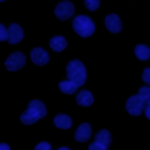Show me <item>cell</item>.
<instances>
[{
	"label": "cell",
	"mask_w": 150,
	"mask_h": 150,
	"mask_svg": "<svg viewBox=\"0 0 150 150\" xmlns=\"http://www.w3.org/2000/svg\"><path fill=\"white\" fill-rule=\"evenodd\" d=\"M46 115H47V108L45 103L40 100H33L28 103L27 109L21 114L20 121L26 125H30L38 122L40 118L45 117Z\"/></svg>",
	"instance_id": "1"
},
{
	"label": "cell",
	"mask_w": 150,
	"mask_h": 150,
	"mask_svg": "<svg viewBox=\"0 0 150 150\" xmlns=\"http://www.w3.org/2000/svg\"><path fill=\"white\" fill-rule=\"evenodd\" d=\"M66 73L68 76V80L75 82L79 87L84 84L87 79V71L83 63L79 60H71L66 68Z\"/></svg>",
	"instance_id": "2"
},
{
	"label": "cell",
	"mask_w": 150,
	"mask_h": 150,
	"mask_svg": "<svg viewBox=\"0 0 150 150\" xmlns=\"http://www.w3.org/2000/svg\"><path fill=\"white\" fill-rule=\"evenodd\" d=\"M73 29L81 38H89L95 32V23L87 15H77L73 20Z\"/></svg>",
	"instance_id": "3"
},
{
	"label": "cell",
	"mask_w": 150,
	"mask_h": 150,
	"mask_svg": "<svg viewBox=\"0 0 150 150\" xmlns=\"http://www.w3.org/2000/svg\"><path fill=\"white\" fill-rule=\"evenodd\" d=\"M145 105L146 103L142 100V97L137 94V95H132L130 96L128 100H127V103H125V109L127 111L132 115V116H139L144 109H145Z\"/></svg>",
	"instance_id": "4"
},
{
	"label": "cell",
	"mask_w": 150,
	"mask_h": 150,
	"mask_svg": "<svg viewBox=\"0 0 150 150\" xmlns=\"http://www.w3.org/2000/svg\"><path fill=\"white\" fill-rule=\"evenodd\" d=\"M25 64H26V56L21 52H14V53H12L6 59V61H5V66H6L7 70H11V71L19 70Z\"/></svg>",
	"instance_id": "5"
},
{
	"label": "cell",
	"mask_w": 150,
	"mask_h": 150,
	"mask_svg": "<svg viewBox=\"0 0 150 150\" xmlns=\"http://www.w3.org/2000/svg\"><path fill=\"white\" fill-rule=\"evenodd\" d=\"M74 12H75L74 5L70 1H62L54 9L55 15L60 20H67V19H69L74 14Z\"/></svg>",
	"instance_id": "6"
},
{
	"label": "cell",
	"mask_w": 150,
	"mask_h": 150,
	"mask_svg": "<svg viewBox=\"0 0 150 150\" xmlns=\"http://www.w3.org/2000/svg\"><path fill=\"white\" fill-rule=\"evenodd\" d=\"M7 32H8L7 41H8L11 45L19 43V42L23 39V30H22V28H21L18 23H12V25L7 28Z\"/></svg>",
	"instance_id": "7"
},
{
	"label": "cell",
	"mask_w": 150,
	"mask_h": 150,
	"mask_svg": "<svg viewBox=\"0 0 150 150\" xmlns=\"http://www.w3.org/2000/svg\"><path fill=\"white\" fill-rule=\"evenodd\" d=\"M30 59H32L33 63H35L36 66H45L49 61V55L43 48L35 47L30 52Z\"/></svg>",
	"instance_id": "8"
},
{
	"label": "cell",
	"mask_w": 150,
	"mask_h": 150,
	"mask_svg": "<svg viewBox=\"0 0 150 150\" xmlns=\"http://www.w3.org/2000/svg\"><path fill=\"white\" fill-rule=\"evenodd\" d=\"M104 23H105V27L108 28V30L111 32V33H118L122 29L121 19L116 14H109V15H107L105 19H104Z\"/></svg>",
	"instance_id": "9"
},
{
	"label": "cell",
	"mask_w": 150,
	"mask_h": 150,
	"mask_svg": "<svg viewBox=\"0 0 150 150\" xmlns=\"http://www.w3.org/2000/svg\"><path fill=\"white\" fill-rule=\"evenodd\" d=\"M75 139L77 142H86L89 139V137L91 136V127L89 123H82L77 127L76 131H75Z\"/></svg>",
	"instance_id": "10"
},
{
	"label": "cell",
	"mask_w": 150,
	"mask_h": 150,
	"mask_svg": "<svg viewBox=\"0 0 150 150\" xmlns=\"http://www.w3.org/2000/svg\"><path fill=\"white\" fill-rule=\"evenodd\" d=\"M76 102L82 107H89L94 103V96L89 90H81L76 96Z\"/></svg>",
	"instance_id": "11"
},
{
	"label": "cell",
	"mask_w": 150,
	"mask_h": 150,
	"mask_svg": "<svg viewBox=\"0 0 150 150\" xmlns=\"http://www.w3.org/2000/svg\"><path fill=\"white\" fill-rule=\"evenodd\" d=\"M54 124H55V127H57L60 129H69L73 124V121H71L70 116H68L66 114H57L54 117Z\"/></svg>",
	"instance_id": "12"
},
{
	"label": "cell",
	"mask_w": 150,
	"mask_h": 150,
	"mask_svg": "<svg viewBox=\"0 0 150 150\" xmlns=\"http://www.w3.org/2000/svg\"><path fill=\"white\" fill-rule=\"evenodd\" d=\"M49 46H50V48H52L54 52H57V53H59V52H62V50L67 47V40H66L63 36L57 35V36H54V38L50 39Z\"/></svg>",
	"instance_id": "13"
},
{
	"label": "cell",
	"mask_w": 150,
	"mask_h": 150,
	"mask_svg": "<svg viewBox=\"0 0 150 150\" xmlns=\"http://www.w3.org/2000/svg\"><path fill=\"white\" fill-rule=\"evenodd\" d=\"M77 87H79V86H77L75 82L70 81V80L61 81V82L59 83V88H60V90H61L63 94H67V95H71V94H74V93L76 91Z\"/></svg>",
	"instance_id": "14"
},
{
	"label": "cell",
	"mask_w": 150,
	"mask_h": 150,
	"mask_svg": "<svg viewBox=\"0 0 150 150\" xmlns=\"http://www.w3.org/2000/svg\"><path fill=\"white\" fill-rule=\"evenodd\" d=\"M95 141L102 143L105 146H109L111 144V134L107 129H102L95 135Z\"/></svg>",
	"instance_id": "15"
},
{
	"label": "cell",
	"mask_w": 150,
	"mask_h": 150,
	"mask_svg": "<svg viewBox=\"0 0 150 150\" xmlns=\"http://www.w3.org/2000/svg\"><path fill=\"white\" fill-rule=\"evenodd\" d=\"M135 54L139 60L145 61L150 57V48L146 45H137L135 47Z\"/></svg>",
	"instance_id": "16"
},
{
	"label": "cell",
	"mask_w": 150,
	"mask_h": 150,
	"mask_svg": "<svg viewBox=\"0 0 150 150\" xmlns=\"http://www.w3.org/2000/svg\"><path fill=\"white\" fill-rule=\"evenodd\" d=\"M138 95L146 104L150 103V87H141L138 90Z\"/></svg>",
	"instance_id": "17"
},
{
	"label": "cell",
	"mask_w": 150,
	"mask_h": 150,
	"mask_svg": "<svg viewBox=\"0 0 150 150\" xmlns=\"http://www.w3.org/2000/svg\"><path fill=\"white\" fill-rule=\"evenodd\" d=\"M84 5L89 11H96L100 7V0H84Z\"/></svg>",
	"instance_id": "18"
},
{
	"label": "cell",
	"mask_w": 150,
	"mask_h": 150,
	"mask_svg": "<svg viewBox=\"0 0 150 150\" xmlns=\"http://www.w3.org/2000/svg\"><path fill=\"white\" fill-rule=\"evenodd\" d=\"M88 150H108V146L103 145L102 143H98V142H93L89 144V148Z\"/></svg>",
	"instance_id": "19"
},
{
	"label": "cell",
	"mask_w": 150,
	"mask_h": 150,
	"mask_svg": "<svg viewBox=\"0 0 150 150\" xmlns=\"http://www.w3.org/2000/svg\"><path fill=\"white\" fill-rule=\"evenodd\" d=\"M34 150H52V145L48 142H40L35 145Z\"/></svg>",
	"instance_id": "20"
},
{
	"label": "cell",
	"mask_w": 150,
	"mask_h": 150,
	"mask_svg": "<svg viewBox=\"0 0 150 150\" xmlns=\"http://www.w3.org/2000/svg\"><path fill=\"white\" fill-rule=\"evenodd\" d=\"M142 80L145 82V84L150 86V68H145L142 73Z\"/></svg>",
	"instance_id": "21"
},
{
	"label": "cell",
	"mask_w": 150,
	"mask_h": 150,
	"mask_svg": "<svg viewBox=\"0 0 150 150\" xmlns=\"http://www.w3.org/2000/svg\"><path fill=\"white\" fill-rule=\"evenodd\" d=\"M7 36H8L7 28H5V26L2 23H0V41L7 40Z\"/></svg>",
	"instance_id": "22"
},
{
	"label": "cell",
	"mask_w": 150,
	"mask_h": 150,
	"mask_svg": "<svg viewBox=\"0 0 150 150\" xmlns=\"http://www.w3.org/2000/svg\"><path fill=\"white\" fill-rule=\"evenodd\" d=\"M144 111H145V116H146V118H149V120H150V103H148V104L145 105Z\"/></svg>",
	"instance_id": "23"
},
{
	"label": "cell",
	"mask_w": 150,
	"mask_h": 150,
	"mask_svg": "<svg viewBox=\"0 0 150 150\" xmlns=\"http://www.w3.org/2000/svg\"><path fill=\"white\" fill-rule=\"evenodd\" d=\"M0 150H11V148L6 143H0Z\"/></svg>",
	"instance_id": "24"
},
{
	"label": "cell",
	"mask_w": 150,
	"mask_h": 150,
	"mask_svg": "<svg viewBox=\"0 0 150 150\" xmlns=\"http://www.w3.org/2000/svg\"><path fill=\"white\" fill-rule=\"evenodd\" d=\"M57 150H70L69 148H67V146H61V148H59Z\"/></svg>",
	"instance_id": "25"
},
{
	"label": "cell",
	"mask_w": 150,
	"mask_h": 150,
	"mask_svg": "<svg viewBox=\"0 0 150 150\" xmlns=\"http://www.w3.org/2000/svg\"><path fill=\"white\" fill-rule=\"evenodd\" d=\"M2 1H5V0H0V2H2Z\"/></svg>",
	"instance_id": "26"
}]
</instances>
